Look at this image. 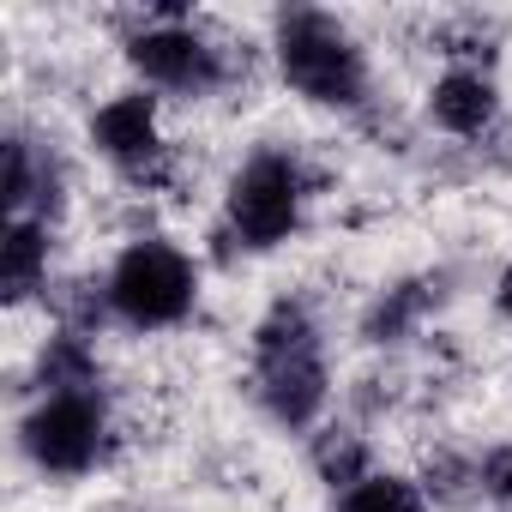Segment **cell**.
I'll use <instances>...</instances> for the list:
<instances>
[{"label":"cell","mask_w":512,"mask_h":512,"mask_svg":"<svg viewBox=\"0 0 512 512\" xmlns=\"http://www.w3.org/2000/svg\"><path fill=\"white\" fill-rule=\"evenodd\" d=\"M278 61H284V79H290L302 97L326 103V109H350V103H362V91H368V61H362V49H356L350 31H344L338 19H326V13H308V7L284 13V19H278Z\"/></svg>","instance_id":"1"},{"label":"cell","mask_w":512,"mask_h":512,"mask_svg":"<svg viewBox=\"0 0 512 512\" xmlns=\"http://www.w3.org/2000/svg\"><path fill=\"white\" fill-rule=\"evenodd\" d=\"M260 398L284 428H308L326 404V362L302 308H278L260 326Z\"/></svg>","instance_id":"2"},{"label":"cell","mask_w":512,"mask_h":512,"mask_svg":"<svg viewBox=\"0 0 512 512\" xmlns=\"http://www.w3.org/2000/svg\"><path fill=\"white\" fill-rule=\"evenodd\" d=\"M109 308L127 326H175L193 308V260L169 241H133L109 272Z\"/></svg>","instance_id":"3"},{"label":"cell","mask_w":512,"mask_h":512,"mask_svg":"<svg viewBox=\"0 0 512 512\" xmlns=\"http://www.w3.org/2000/svg\"><path fill=\"white\" fill-rule=\"evenodd\" d=\"M25 452L49 476H85L103 452V404L85 392H49L25 416Z\"/></svg>","instance_id":"4"},{"label":"cell","mask_w":512,"mask_h":512,"mask_svg":"<svg viewBox=\"0 0 512 512\" xmlns=\"http://www.w3.org/2000/svg\"><path fill=\"white\" fill-rule=\"evenodd\" d=\"M302 217V175L290 157H253L229 187V223L247 247H278Z\"/></svg>","instance_id":"5"},{"label":"cell","mask_w":512,"mask_h":512,"mask_svg":"<svg viewBox=\"0 0 512 512\" xmlns=\"http://www.w3.org/2000/svg\"><path fill=\"white\" fill-rule=\"evenodd\" d=\"M133 67L163 91H211L223 79L217 49L205 37H193L187 25H157V31L133 37Z\"/></svg>","instance_id":"6"},{"label":"cell","mask_w":512,"mask_h":512,"mask_svg":"<svg viewBox=\"0 0 512 512\" xmlns=\"http://www.w3.org/2000/svg\"><path fill=\"white\" fill-rule=\"evenodd\" d=\"M91 139H97V151L103 157H115L121 169H133V175H145L151 163H157V115H151V97H115V103H103L97 109V121H91Z\"/></svg>","instance_id":"7"},{"label":"cell","mask_w":512,"mask_h":512,"mask_svg":"<svg viewBox=\"0 0 512 512\" xmlns=\"http://www.w3.org/2000/svg\"><path fill=\"white\" fill-rule=\"evenodd\" d=\"M434 121L446 127V133H482L488 121H494V85L482 79V73H470V67H458V73H446L440 85H434Z\"/></svg>","instance_id":"8"},{"label":"cell","mask_w":512,"mask_h":512,"mask_svg":"<svg viewBox=\"0 0 512 512\" xmlns=\"http://www.w3.org/2000/svg\"><path fill=\"white\" fill-rule=\"evenodd\" d=\"M43 272H49V235H43V223H31V217L7 223V241H0V290L19 302V296H31L43 284Z\"/></svg>","instance_id":"9"},{"label":"cell","mask_w":512,"mask_h":512,"mask_svg":"<svg viewBox=\"0 0 512 512\" xmlns=\"http://www.w3.org/2000/svg\"><path fill=\"white\" fill-rule=\"evenodd\" d=\"M338 512H422V500L404 476H362L356 488H344Z\"/></svg>","instance_id":"10"},{"label":"cell","mask_w":512,"mask_h":512,"mask_svg":"<svg viewBox=\"0 0 512 512\" xmlns=\"http://www.w3.org/2000/svg\"><path fill=\"white\" fill-rule=\"evenodd\" d=\"M482 488H488L494 500H506V506H512V446H500V452H488V458H482Z\"/></svg>","instance_id":"11"},{"label":"cell","mask_w":512,"mask_h":512,"mask_svg":"<svg viewBox=\"0 0 512 512\" xmlns=\"http://www.w3.org/2000/svg\"><path fill=\"white\" fill-rule=\"evenodd\" d=\"M500 308H506V314H512V272H506V278H500Z\"/></svg>","instance_id":"12"}]
</instances>
